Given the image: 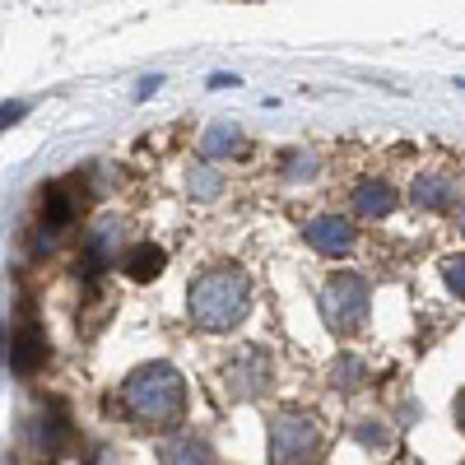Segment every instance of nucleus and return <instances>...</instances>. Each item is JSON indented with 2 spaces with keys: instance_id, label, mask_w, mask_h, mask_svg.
<instances>
[{
  "instance_id": "nucleus-12",
  "label": "nucleus",
  "mask_w": 465,
  "mask_h": 465,
  "mask_svg": "<svg viewBox=\"0 0 465 465\" xmlns=\"http://www.w3.org/2000/svg\"><path fill=\"white\" fill-rule=\"evenodd\" d=\"M43 223H47V228L70 223V196H65L61 186H47V191H43Z\"/></svg>"
},
{
  "instance_id": "nucleus-5",
  "label": "nucleus",
  "mask_w": 465,
  "mask_h": 465,
  "mask_svg": "<svg viewBox=\"0 0 465 465\" xmlns=\"http://www.w3.org/2000/svg\"><path fill=\"white\" fill-rule=\"evenodd\" d=\"M307 242H312L322 256H344L354 247V228L344 223V214H317L307 223Z\"/></svg>"
},
{
  "instance_id": "nucleus-16",
  "label": "nucleus",
  "mask_w": 465,
  "mask_h": 465,
  "mask_svg": "<svg viewBox=\"0 0 465 465\" xmlns=\"http://www.w3.org/2000/svg\"><path fill=\"white\" fill-rule=\"evenodd\" d=\"M289 177H317V159H312V153H293V163H289Z\"/></svg>"
},
{
  "instance_id": "nucleus-11",
  "label": "nucleus",
  "mask_w": 465,
  "mask_h": 465,
  "mask_svg": "<svg viewBox=\"0 0 465 465\" xmlns=\"http://www.w3.org/2000/svg\"><path fill=\"white\" fill-rule=\"evenodd\" d=\"M242 144V131L232 126V122H223V126H210L205 135H201V153L205 159H223V153H232Z\"/></svg>"
},
{
  "instance_id": "nucleus-19",
  "label": "nucleus",
  "mask_w": 465,
  "mask_h": 465,
  "mask_svg": "<svg viewBox=\"0 0 465 465\" xmlns=\"http://www.w3.org/2000/svg\"><path fill=\"white\" fill-rule=\"evenodd\" d=\"M359 438L363 442H386V433H377V429H359Z\"/></svg>"
},
{
  "instance_id": "nucleus-8",
  "label": "nucleus",
  "mask_w": 465,
  "mask_h": 465,
  "mask_svg": "<svg viewBox=\"0 0 465 465\" xmlns=\"http://www.w3.org/2000/svg\"><path fill=\"white\" fill-rule=\"evenodd\" d=\"M391 205H396V191L386 182H363L354 191V214H363V219H381Z\"/></svg>"
},
{
  "instance_id": "nucleus-10",
  "label": "nucleus",
  "mask_w": 465,
  "mask_h": 465,
  "mask_svg": "<svg viewBox=\"0 0 465 465\" xmlns=\"http://www.w3.org/2000/svg\"><path fill=\"white\" fill-rule=\"evenodd\" d=\"M159 456H163V465H210V447L201 438H177Z\"/></svg>"
},
{
  "instance_id": "nucleus-9",
  "label": "nucleus",
  "mask_w": 465,
  "mask_h": 465,
  "mask_svg": "<svg viewBox=\"0 0 465 465\" xmlns=\"http://www.w3.org/2000/svg\"><path fill=\"white\" fill-rule=\"evenodd\" d=\"M163 270V247H153V242H140L126 252V275L131 280H153Z\"/></svg>"
},
{
  "instance_id": "nucleus-14",
  "label": "nucleus",
  "mask_w": 465,
  "mask_h": 465,
  "mask_svg": "<svg viewBox=\"0 0 465 465\" xmlns=\"http://www.w3.org/2000/svg\"><path fill=\"white\" fill-rule=\"evenodd\" d=\"M331 377H335V386H340V391H354V386H359V377H363V363H359L354 354H344V359H335Z\"/></svg>"
},
{
  "instance_id": "nucleus-18",
  "label": "nucleus",
  "mask_w": 465,
  "mask_h": 465,
  "mask_svg": "<svg viewBox=\"0 0 465 465\" xmlns=\"http://www.w3.org/2000/svg\"><path fill=\"white\" fill-rule=\"evenodd\" d=\"M19 116H24V103H5V126L19 122Z\"/></svg>"
},
{
  "instance_id": "nucleus-2",
  "label": "nucleus",
  "mask_w": 465,
  "mask_h": 465,
  "mask_svg": "<svg viewBox=\"0 0 465 465\" xmlns=\"http://www.w3.org/2000/svg\"><path fill=\"white\" fill-rule=\"evenodd\" d=\"M122 401H126V410H131L140 423H177V419H182V405H186V386H182L177 368L149 363V368L131 372Z\"/></svg>"
},
{
  "instance_id": "nucleus-20",
  "label": "nucleus",
  "mask_w": 465,
  "mask_h": 465,
  "mask_svg": "<svg viewBox=\"0 0 465 465\" xmlns=\"http://www.w3.org/2000/svg\"><path fill=\"white\" fill-rule=\"evenodd\" d=\"M456 423H460V429H465V391L456 396Z\"/></svg>"
},
{
  "instance_id": "nucleus-4",
  "label": "nucleus",
  "mask_w": 465,
  "mask_h": 465,
  "mask_svg": "<svg viewBox=\"0 0 465 465\" xmlns=\"http://www.w3.org/2000/svg\"><path fill=\"white\" fill-rule=\"evenodd\" d=\"M317 451V429L302 414H280L270 423V456L275 465H307V456Z\"/></svg>"
},
{
  "instance_id": "nucleus-21",
  "label": "nucleus",
  "mask_w": 465,
  "mask_h": 465,
  "mask_svg": "<svg viewBox=\"0 0 465 465\" xmlns=\"http://www.w3.org/2000/svg\"><path fill=\"white\" fill-rule=\"evenodd\" d=\"M460 228H465V214H460Z\"/></svg>"
},
{
  "instance_id": "nucleus-13",
  "label": "nucleus",
  "mask_w": 465,
  "mask_h": 465,
  "mask_svg": "<svg viewBox=\"0 0 465 465\" xmlns=\"http://www.w3.org/2000/svg\"><path fill=\"white\" fill-rule=\"evenodd\" d=\"M447 196H451L447 177H419V182H414V201H419V205H429V210L447 205Z\"/></svg>"
},
{
  "instance_id": "nucleus-15",
  "label": "nucleus",
  "mask_w": 465,
  "mask_h": 465,
  "mask_svg": "<svg viewBox=\"0 0 465 465\" xmlns=\"http://www.w3.org/2000/svg\"><path fill=\"white\" fill-rule=\"evenodd\" d=\"M191 191H196V196H201V201H214V196H219V191H223V177H219V173H210V168L201 163L196 173H191Z\"/></svg>"
},
{
  "instance_id": "nucleus-3",
  "label": "nucleus",
  "mask_w": 465,
  "mask_h": 465,
  "mask_svg": "<svg viewBox=\"0 0 465 465\" xmlns=\"http://www.w3.org/2000/svg\"><path fill=\"white\" fill-rule=\"evenodd\" d=\"M322 312L331 331H354L368 317V280L363 275H335L322 293Z\"/></svg>"
},
{
  "instance_id": "nucleus-1",
  "label": "nucleus",
  "mask_w": 465,
  "mask_h": 465,
  "mask_svg": "<svg viewBox=\"0 0 465 465\" xmlns=\"http://www.w3.org/2000/svg\"><path fill=\"white\" fill-rule=\"evenodd\" d=\"M191 317L205 331H228L247 317V275L232 265L205 270V275L191 284Z\"/></svg>"
},
{
  "instance_id": "nucleus-6",
  "label": "nucleus",
  "mask_w": 465,
  "mask_h": 465,
  "mask_svg": "<svg viewBox=\"0 0 465 465\" xmlns=\"http://www.w3.org/2000/svg\"><path fill=\"white\" fill-rule=\"evenodd\" d=\"M116 252H122V223H116V219H103V223L89 232V252H84L80 270H84V275H94V270H98L103 261H112Z\"/></svg>"
},
{
  "instance_id": "nucleus-17",
  "label": "nucleus",
  "mask_w": 465,
  "mask_h": 465,
  "mask_svg": "<svg viewBox=\"0 0 465 465\" xmlns=\"http://www.w3.org/2000/svg\"><path fill=\"white\" fill-rule=\"evenodd\" d=\"M447 284L456 289V298H465V261H447Z\"/></svg>"
},
{
  "instance_id": "nucleus-7",
  "label": "nucleus",
  "mask_w": 465,
  "mask_h": 465,
  "mask_svg": "<svg viewBox=\"0 0 465 465\" xmlns=\"http://www.w3.org/2000/svg\"><path fill=\"white\" fill-rule=\"evenodd\" d=\"M43 359H47L43 331L24 326V331L15 335V344H10V368H15V372H37V368H43Z\"/></svg>"
}]
</instances>
